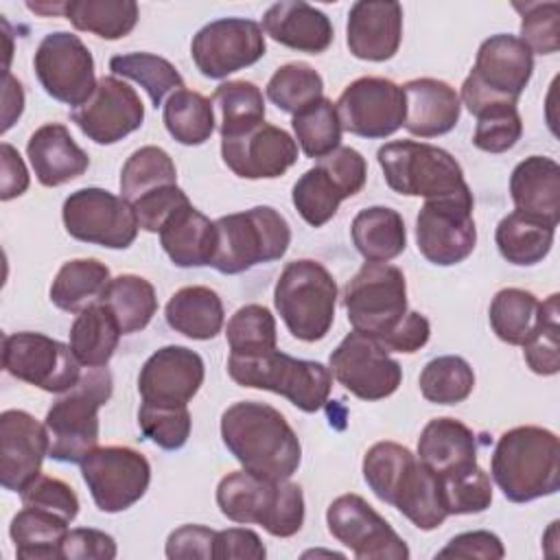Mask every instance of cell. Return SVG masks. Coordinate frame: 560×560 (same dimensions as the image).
I'll list each match as a JSON object with an SVG mask.
<instances>
[{"label":"cell","instance_id":"cell-38","mask_svg":"<svg viewBox=\"0 0 560 560\" xmlns=\"http://www.w3.org/2000/svg\"><path fill=\"white\" fill-rule=\"evenodd\" d=\"M98 302L109 306L122 335L140 332L149 326L158 311L153 284L136 273H120L107 282Z\"/></svg>","mask_w":560,"mask_h":560},{"label":"cell","instance_id":"cell-31","mask_svg":"<svg viewBox=\"0 0 560 560\" xmlns=\"http://www.w3.org/2000/svg\"><path fill=\"white\" fill-rule=\"evenodd\" d=\"M510 197L523 214L558 225L560 219V166L553 158L529 155L510 175Z\"/></svg>","mask_w":560,"mask_h":560},{"label":"cell","instance_id":"cell-51","mask_svg":"<svg viewBox=\"0 0 560 560\" xmlns=\"http://www.w3.org/2000/svg\"><path fill=\"white\" fill-rule=\"evenodd\" d=\"M138 427L147 440L164 451L182 448L192 429L188 407H160L142 402L138 409Z\"/></svg>","mask_w":560,"mask_h":560},{"label":"cell","instance_id":"cell-62","mask_svg":"<svg viewBox=\"0 0 560 560\" xmlns=\"http://www.w3.org/2000/svg\"><path fill=\"white\" fill-rule=\"evenodd\" d=\"M0 158H2L0 199L2 201H11V199H15V197L26 192L31 177H28V171H26V164H24L22 155L9 142L0 144Z\"/></svg>","mask_w":560,"mask_h":560},{"label":"cell","instance_id":"cell-26","mask_svg":"<svg viewBox=\"0 0 560 560\" xmlns=\"http://www.w3.org/2000/svg\"><path fill=\"white\" fill-rule=\"evenodd\" d=\"M402 42V7L394 0H359L348 11L346 44L357 59L387 61Z\"/></svg>","mask_w":560,"mask_h":560},{"label":"cell","instance_id":"cell-22","mask_svg":"<svg viewBox=\"0 0 560 560\" xmlns=\"http://www.w3.org/2000/svg\"><path fill=\"white\" fill-rule=\"evenodd\" d=\"M70 118L92 142L116 144L142 127L144 105L129 83L109 74L98 79L94 94Z\"/></svg>","mask_w":560,"mask_h":560},{"label":"cell","instance_id":"cell-59","mask_svg":"<svg viewBox=\"0 0 560 560\" xmlns=\"http://www.w3.org/2000/svg\"><path fill=\"white\" fill-rule=\"evenodd\" d=\"M438 558H483L499 560L505 556L501 538L488 529H475L453 536L438 553Z\"/></svg>","mask_w":560,"mask_h":560},{"label":"cell","instance_id":"cell-4","mask_svg":"<svg viewBox=\"0 0 560 560\" xmlns=\"http://www.w3.org/2000/svg\"><path fill=\"white\" fill-rule=\"evenodd\" d=\"M217 505L232 523L260 525L276 538L295 536L304 525V492L298 483L262 479L243 468L219 481Z\"/></svg>","mask_w":560,"mask_h":560},{"label":"cell","instance_id":"cell-3","mask_svg":"<svg viewBox=\"0 0 560 560\" xmlns=\"http://www.w3.org/2000/svg\"><path fill=\"white\" fill-rule=\"evenodd\" d=\"M490 475L512 503L551 497L560 488V442L545 427L523 424L499 435Z\"/></svg>","mask_w":560,"mask_h":560},{"label":"cell","instance_id":"cell-27","mask_svg":"<svg viewBox=\"0 0 560 560\" xmlns=\"http://www.w3.org/2000/svg\"><path fill=\"white\" fill-rule=\"evenodd\" d=\"M262 33L287 48L308 55L328 50L335 37L330 18L304 0L273 2L262 15Z\"/></svg>","mask_w":560,"mask_h":560},{"label":"cell","instance_id":"cell-44","mask_svg":"<svg viewBox=\"0 0 560 560\" xmlns=\"http://www.w3.org/2000/svg\"><path fill=\"white\" fill-rule=\"evenodd\" d=\"M120 197L129 203L138 201L151 190L177 184V168L173 158L162 147H140L136 149L120 171Z\"/></svg>","mask_w":560,"mask_h":560},{"label":"cell","instance_id":"cell-14","mask_svg":"<svg viewBox=\"0 0 560 560\" xmlns=\"http://www.w3.org/2000/svg\"><path fill=\"white\" fill-rule=\"evenodd\" d=\"M2 365L13 378L48 394L68 392L83 374V365L77 361L70 346L31 330L4 337Z\"/></svg>","mask_w":560,"mask_h":560},{"label":"cell","instance_id":"cell-23","mask_svg":"<svg viewBox=\"0 0 560 560\" xmlns=\"http://www.w3.org/2000/svg\"><path fill=\"white\" fill-rule=\"evenodd\" d=\"M203 359L186 346L155 350L138 374V394L147 405L184 407L203 385Z\"/></svg>","mask_w":560,"mask_h":560},{"label":"cell","instance_id":"cell-18","mask_svg":"<svg viewBox=\"0 0 560 560\" xmlns=\"http://www.w3.org/2000/svg\"><path fill=\"white\" fill-rule=\"evenodd\" d=\"M328 365L335 381L361 400H383L402 383V368L389 350L378 339L357 330L339 341Z\"/></svg>","mask_w":560,"mask_h":560},{"label":"cell","instance_id":"cell-55","mask_svg":"<svg viewBox=\"0 0 560 560\" xmlns=\"http://www.w3.org/2000/svg\"><path fill=\"white\" fill-rule=\"evenodd\" d=\"M20 499H22V505L52 512L68 523H72L79 514L77 492L66 481L50 475L39 472L31 483L24 486V490L20 492Z\"/></svg>","mask_w":560,"mask_h":560},{"label":"cell","instance_id":"cell-48","mask_svg":"<svg viewBox=\"0 0 560 560\" xmlns=\"http://www.w3.org/2000/svg\"><path fill=\"white\" fill-rule=\"evenodd\" d=\"M265 92L278 109L293 116L324 96V79L313 66L291 61L271 74Z\"/></svg>","mask_w":560,"mask_h":560},{"label":"cell","instance_id":"cell-53","mask_svg":"<svg viewBox=\"0 0 560 560\" xmlns=\"http://www.w3.org/2000/svg\"><path fill=\"white\" fill-rule=\"evenodd\" d=\"M521 13L518 39L538 55H553L560 48V4L558 2H525L514 4Z\"/></svg>","mask_w":560,"mask_h":560},{"label":"cell","instance_id":"cell-45","mask_svg":"<svg viewBox=\"0 0 560 560\" xmlns=\"http://www.w3.org/2000/svg\"><path fill=\"white\" fill-rule=\"evenodd\" d=\"M420 394L435 405L464 402L475 389V372L464 357L442 354L422 368L418 376Z\"/></svg>","mask_w":560,"mask_h":560},{"label":"cell","instance_id":"cell-7","mask_svg":"<svg viewBox=\"0 0 560 560\" xmlns=\"http://www.w3.org/2000/svg\"><path fill=\"white\" fill-rule=\"evenodd\" d=\"M273 306L295 339L322 341L335 322L337 282L319 260H291L276 280Z\"/></svg>","mask_w":560,"mask_h":560},{"label":"cell","instance_id":"cell-17","mask_svg":"<svg viewBox=\"0 0 560 560\" xmlns=\"http://www.w3.org/2000/svg\"><path fill=\"white\" fill-rule=\"evenodd\" d=\"M472 206V192L424 201L416 217V243L429 262L451 267L472 254L477 245Z\"/></svg>","mask_w":560,"mask_h":560},{"label":"cell","instance_id":"cell-10","mask_svg":"<svg viewBox=\"0 0 560 560\" xmlns=\"http://www.w3.org/2000/svg\"><path fill=\"white\" fill-rule=\"evenodd\" d=\"M228 374L236 385L280 394L306 413L319 411L332 387V374L324 363L295 359L278 348L254 357L230 354Z\"/></svg>","mask_w":560,"mask_h":560},{"label":"cell","instance_id":"cell-40","mask_svg":"<svg viewBox=\"0 0 560 560\" xmlns=\"http://www.w3.org/2000/svg\"><path fill=\"white\" fill-rule=\"evenodd\" d=\"M63 15L77 31L114 42L136 28L140 9L133 0H68Z\"/></svg>","mask_w":560,"mask_h":560},{"label":"cell","instance_id":"cell-12","mask_svg":"<svg viewBox=\"0 0 560 560\" xmlns=\"http://www.w3.org/2000/svg\"><path fill=\"white\" fill-rule=\"evenodd\" d=\"M365 179V158L352 147H337L300 175L293 184L291 201L308 225L322 228L337 214L343 199L361 192Z\"/></svg>","mask_w":560,"mask_h":560},{"label":"cell","instance_id":"cell-1","mask_svg":"<svg viewBox=\"0 0 560 560\" xmlns=\"http://www.w3.org/2000/svg\"><path fill=\"white\" fill-rule=\"evenodd\" d=\"M221 440L243 470L262 479H291L302 444L287 418L260 400H238L221 413Z\"/></svg>","mask_w":560,"mask_h":560},{"label":"cell","instance_id":"cell-56","mask_svg":"<svg viewBox=\"0 0 560 560\" xmlns=\"http://www.w3.org/2000/svg\"><path fill=\"white\" fill-rule=\"evenodd\" d=\"M188 195L177 186V184H171V186H162L158 190H151L147 192L144 197H140L138 201H133V210H136V217H138V223H140V230L144 232H160L162 223L177 210L182 208L184 203H188Z\"/></svg>","mask_w":560,"mask_h":560},{"label":"cell","instance_id":"cell-8","mask_svg":"<svg viewBox=\"0 0 560 560\" xmlns=\"http://www.w3.org/2000/svg\"><path fill=\"white\" fill-rule=\"evenodd\" d=\"M214 225L217 247L210 267L225 276L280 260L291 245L289 221L271 206H254L219 217Z\"/></svg>","mask_w":560,"mask_h":560},{"label":"cell","instance_id":"cell-46","mask_svg":"<svg viewBox=\"0 0 560 560\" xmlns=\"http://www.w3.org/2000/svg\"><path fill=\"white\" fill-rule=\"evenodd\" d=\"M291 129L295 140L306 158L319 160L341 147V122L337 116V107L330 98L322 96L306 109L293 114Z\"/></svg>","mask_w":560,"mask_h":560},{"label":"cell","instance_id":"cell-32","mask_svg":"<svg viewBox=\"0 0 560 560\" xmlns=\"http://www.w3.org/2000/svg\"><path fill=\"white\" fill-rule=\"evenodd\" d=\"M160 245L177 267H206L217 247V225L190 201L177 208L160 228Z\"/></svg>","mask_w":560,"mask_h":560},{"label":"cell","instance_id":"cell-25","mask_svg":"<svg viewBox=\"0 0 560 560\" xmlns=\"http://www.w3.org/2000/svg\"><path fill=\"white\" fill-rule=\"evenodd\" d=\"M50 440L46 427L24 409L0 413V481L11 492H22L42 472Z\"/></svg>","mask_w":560,"mask_h":560},{"label":"cell","instance_id":"cell-5","mask_svg":"<svg viewBox=\"0 0 560 560\" xmlns=\"http://www.w3.org/2000/svg\"><path fill=\"white\" fill-rule=\"evenodd\" d=\"M112 374L105 368H83L74 387L59 394L44 418L50 448L48 457L81 464L98 446V409L112 398Z\"/></svg>","mask_w":560,"mask_h":560},{"label":"cell","instance_id":"cell-41","mask_svg":"<svg viewBox=\"0 0 560 560\" xmlns=\"http://www.w3.org/2000/svg\"><path fill=\"white\" fill-rule=\"evenodd\" d=\"M162 120L173 140L186 147H199L214 131L212 101L195 90L182 88L166 98Z\"/></svg>","mask_w":560,"mask_h":560},{"label":"cell","instance_id":"cell-29","mask_svg":"<svg viewBox=\"0 0 560 560\" xmlns=\"http://www.w3.org/2000/svg\"><path fill=\"white\" fill-rule=\"evenodd\" d=\"M26 155L37 182L48 188L81 177L90 166L88 153L74 142L68 127L61 122H46L37 127L26 142Z\"/></svg>","mask_w":560,"mask_h":560},{"label":"cell","instance_id":"cell-9","mask_svg":"<svg viewBox=\"0 0 560 560\" xmlns=\"http://www.w3.org/2000/svg\"><path fill=\"white\" fill-rule=\"evenodd\" d=\"M387 186L405 197H459L470 195L459 162L442 147L418 140L385 142L376 151Z\"/></svg>","mask_w":560,"mask_h":560},{"label":"cell","instance_id":"cell-2","mask_svg":"<svg viewBox=\"0 0 560 560\" xmlns=\"http://www.w3.org/2000/svg\"><path fill=\"white\" fill-rule=\"evenodd\" d=\"M361 470L370 490L418 529H438L448 518L440 477L407 446L392 440L372 444L363 455Z\"/></svg>","mask_w":560,"mask_h":560},{"label":"cell","instance_id":"cell-39","mask_svg":"<svg viewBox=\"0 0 560 560\" xmlns=\"http://www.w3.org/2000/svg\"><path fill=\"white\" fill-rule=\"evenodd\" d=\"M109 280V267L96 258L68 260L50 284V302L66 313H79L101 298Z\"/></svg>","mask_w":560,"mask_h":560},{"label":"cell","instance_id":"cell-57","mask_svg":"<svg viewBox=\"0 0 560 560\" xmlns=\"http://www.w3.org/2000/svg\"><path fill=\"white\" fill-rule=\"evenodd\" d=\"M61 553L68 560H114L118 549L109 534L94 527H77L66 534Z\"/></svg>","mask_w":560,"mask_h":560},{"label":"cell","instance_id":"cell-15","mask_svg":"<svg viewBox=\"0 0 560 560\" xmlns=\"http://www.w3.org/2000/svg\"><path fill=\"white\" fill-rule=\"evenodd\" d=\"M81 477L105 514L129 510L151 483L149 459L131 446H96L81 462Z\"/></svg>","mask_w":560,"mask_h":560},{"label":"cell","instance_id":"cell-36","mask_svg":"<svg viewBox=\"0 0 560 560\" xmlns=\"http://www.w3.org/2000/svg\"><path fill=\"white\" fill-rule=\"evenodd\" d=\"M556 228V223L514 210L499 221L494 243L508 262L516 267H532L551 252Z\"/></svg>","mask_w":560,"mask_h":560},{"label":"cell","instance_id":"cell-63","mask_svg":"<svg viewBox=\"0 0 560 560\" xmlns=\"http://www.w3.org/2000/svg\"><path fill=\"white\" fill-rule=\"evenodd\" d=\"M2 133L11 129V125L24 112V90L22 83L7 70L4 72V92H2Z\"/></svg>","mask_w":560,"mask_h":560},{"label":"cell","instance_id":"cell-54","mask_svg":"<svg viewBox=\"0 0 560 560\" xmlns=\"http://www.w3.org/2000/svg\"><path fill=\"white\" fill-rule=\"evenodd\" d=\"M523 136V120L516 105L492 109L477 118L472 144L486 153H505Z\"/></svg>","mask_w":560,"mask_h":560},{"label":"cell","instance_id":"cell-37","mask_svg":"<svg viewBox=\"0 0 560 560\" xmlns=\"http://www.w3.org/2000/svg\"><path fill=\"white\" fill-rule=\"evenodd\" d=\"M68 525V521L52 512L24 505V510H20L9 525V536L15 545V556L22 560L63 558L61 547L66 534L70 532Z\"/></svg>","mask_w":560,"mask_h":560},{"label":"cell","instance_id":"cell-52","mask_svg":"<svg viewBox=\"0 0 560 560\" xmlns=\"http://www.w3.org/2000/svg\"><path fill=\"white\" fill-rule=\"evenodd\" d=\"M440 481H442V494H444V505L448 516L479 514V512H486L492 503L490 475L479 464Z\"/></svg>","mask_w":560,"mask_h":560},{"label":"cell","instance_id":"cell-34","mask_svg":"<svg viewBox=\"0 0 560 560\" xmlns=\"http://www.w3.org/2000/svg\"><path fill=\"white\" fill-rule=\"evenodd\" d=\"M352 245L365 260L389 262L407 247V230L398 210L370 206L354 214L350 223Z\"/></svg>","mask_w":560,"mask_h":560},{"label":"cell","instance_id":"cell-43","mask_svg":"<svg viewBox=\"0 0 560 560\" xmlns=\"http://www.w3.org/2000/svg\"><path fill=\"white\" fill-rule=\"evenodd\" d=\"M212 101L221 112L219 133L221 138L241 136L256 125L265 122V98L256 83L236 79L217 85Z\"/></svg>","mask_w":560,"mask_h":560},{"label":"cell","instance_id":"cell-50","mask_svg":"<svg viewBox=\"0 0 560 560\" xmlns=\"http://www.w3.org/2000/svg\"><path fill=\"white\" fill-rule=\"evenodd\" d=\"M558 332H560L558 293H551L545 302L538 304L534 328L523 343V359L534 374L538 376L558 374L560 370Z\"/></svg>","mask_w":560,"mask_h":560},{"label":"cell","instance_id":"cell-42","mask_svg":"<svg viewBox=\"0 0 560 560\" xmlns=\"http://www.w3.org/2000/svg\"><path fill=\"white\" fill-rule=\"evenodd\" d=\"M109 70L114 77H125L144 88L151 105L158 107L162 101L184 88V79L177 68L153 52H125L109 59Z\"/></svg>","mask_w":560,"mask_h":560},{"label":"cell","instance_id":"cell-11","mask_svg":"<svg viewBox=\"0 0 560 560\" xmlns=\"http://www.w3.org/2000/svg\"><path fill=\"white\" fill-rule=\"evenodd\" d=\"M343 308L352 330L383 339L409 311L405 273L396 265L365 260L343 289Z\"/></svg>","mask_w":560,"mask_h":560},{"label":"cell","instance_id":"cell-30","mask_svg":"<svg viewBox=\"0 0 560 560\" xmlns=\"http://www.w3.org/2000/svg\"><path fill=\"white\" fill-rule=\"evenodd\" d=\"M416 455L440 479H446L477 466V435L462 420L433 418L420 431Z\"/></svg>","mask_w":560,"mask_h":560},{"label":"cell","instance_id":"cell-60","mask_svg":"<svg viewBox=\"0 0 560 560\" xmlns=\"http://www.w3.org/2000/svg\"><path fill=\"white\" fill-rule=\"evenodd\" d=\"M267 549L260 536L249 527H228L217 532L214 536V560H230V558H252L262 560Z\"/></svg>","mask_w":560,"mask_h":560},{"label":"cell","instance_id":"cell-19","mask_svg":"<svg viewBox=\"0 0 560 560\" xmlns=\"http://www.w3.org/2000/svg\"><path fill=\"white\" fill-rule=\"evenodd\" d=\"M326 525L335 540L357 560H407L409 547L396 529L359 494L337 497L326 510Z\"/></svg>","mask_w":560,"mask_h":560},{"label":"cell","instance_id":"cell-35","mask_svg":"<svg viewBox=\"0 0 560 560\" xmlns=\"http://www.w3.org/2000/svg\"><path fill=\"white\" fill-rule=\"evenodd\" d=\"M120 326L109 306L92 302L70 326V350L83 368H105L120 341Z\"/></svg>","mask_w":560,"mask_h":560},{"label":"cell","instance_id":"cell-61","mask_svg":"<svg viewBox=\"0 0 560 560\" xmlns=\"http://www.w3.org/2000/svg\"><path fill=\"white\" fill-rule=\"evenodd\" d=\"M429 337H431L429 319L418 311H407V315L400 319V324L378 341L389 352L411 354V352H418L422 346H427Z\"/></svg>","mask_w":560,"mask_h":560},{"label":"cell","instance_id":"cell-16","mask_svg":"<svg viewBox=\"0 0 560 560\" xmlns=\"http://www.w3.org/2000/svg\"><path fill=\"white\" fill-rule=\"evenodd\" d=\"M39 85L55 101L81 107L96 90L94 57L83 39L68 31L48 33L33 57Z\"/></svg>","mask_w":560,"mask_h":560},{"label":"cell","instance_id":"cell-21","mask_svg":"<svg viewBox=\"0 0 560 560\" xmlns=\"http://www.w3.org/2000/svg\"><path fill=\"white\" fill-rule=\"evenodd\" d=\"M335 107L341 129L359 138H387L405 125L402 85L385 77L354 79L343 88Z\"/></svg>","mask_w":560,"mask_h":560},{"label":"cell","instance_id":"cell-13","mask_svg":"<svg viewBox=\"0 0 560 560\" xmlns=\"http://www.w3.org/2000/svg\"><path fill=\"white\" fill-rule=\"evenodd\" d=\"M61 219L72 238L107 249H127L140 230L133 206L125 197L96 186L70 192Z\"/></svg>","mask_w":560,"mask_h":560},{"label":"cell","instance_id":"cell-6","mask_svg":"<svg viewBox=\"0 0 560 560\" xmlns=\"http://www.w3.org/2000/svg\"><path fill=\"white\" fill-rule=\"evenodd\" d=\"M532 72L534 55L516 35H490L481 42L472 70L462 83L459 101L475 118L516 105Z\"/></svg>","mask_w":560,"mask_h":560},{"label":"cell","instance_id":"cell-28","mask_svg":"<svg viewBox=\"0 0 560 560\" xmlns=\"http://www.w3.org/2000/svg\"><path fill=\"white\" fill-rule=\"evenodd\" d=\"M405 129L418 138H438L448 133L462 114V101L453 85L442 79L420 77L402 85Z\"/></svg>","mask_w":560,"mask_h":560},{"label":"cell","instance_id":"cell-58","mask_svg":"<svg viewBox=\"0 0 560 560\" xmlns=\"http://www.w3.org/2000/svg\"><path fill=\"white\" fill-rule=\"evenodd\" d=\"M214 536L217 532L206 525H182L168 534L164 553L171 560H182V558L214 560Z\"/></svg>","mask_w":560,"mask_h":560},{"label":"cell","instance_id":"cell-49","mask_svg":"<svg viewBox=\"0 0 560 560\" xmlns=\"http://www.w3.org/2000/svg\"><path fill=\"white\" fill-rule=\"evenodd\" d=\"M225 339L230 346V354L236 357H254L276 350V317L262 304H245L228 319Z\"/></svg>","mask_w":560,"mask_h":560},{"label":"cell","instance_id":"cell-24","mask_svg":"<svg viewBox=\"0 0 560 560\" xmlns=\"http://www.w3.org/2000/svg\"><path fill=\"white\" fill-rule=\"evenodd\" d=\"M223 164L243 179H276L298 162V142L271 122H260L254 129L221 138Z\"/></svg>","mask_w":560,"mask_h":560},{"label":"cell","instance_id":"cell-47","mask_svg":"<svg viewBox=\"0 0 560 560\" xmlns=\"http://www.w3.org/2000/svg\"><path fill=\"white\" fill-rule=\"evenodd\" d=\"M538 304L540 302L532 291L518 287L497 291L488 311L494 335L510 346H523L534 328Z\"/></svg>","mask_w":560,"mask_h":560},{"label":"cell","instance_id":"cell-33","mask_svg":"<svg viewBox=\"0 0 560 560\" xmlns=\"http://www.w3.org/2000/svg\"><path fill=\"white\" fill-rule=\"evenodd\" d=\"M164 317L175 332L188 339L208 341L221 332L225 311L214 289L203 284H192V287L177 289L168 298Z\"/></svg>","mask_w":560,"mask_h":560},{"label":"cell","instance_id":"cell-20","mask_svg":"<svg viewBox=\"0 0 560 560\" xmlns=\"http://www.w3.org/2000/svg\"><path fill=\"white\" fill-rule=\"evenodd\" d=\"M262 26L247 18H221L201 26L190 42V57L208 79H225L262 59Z\"/></svg>","mask_w":560,"mask_h":560}]
</instances>
